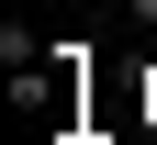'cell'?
Masks as SVG:
<instances>
[{"label":"cell","mask_w":157,"mask_h":145,"mask_svg":"<svg viewBox=\"0 0 157 145\" xmlns=\"http://www.w3.org/2000/svg\"><path fill=\"white\" fill-rule=\"evenodd\" d=\"M124 11H135V23H157V0H124Z\"/></svg>","instance_id":"1"}]
</instances>
